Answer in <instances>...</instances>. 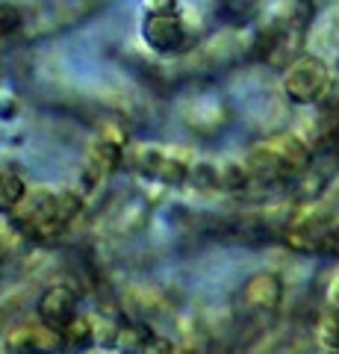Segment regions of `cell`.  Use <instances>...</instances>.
I'll use <instances>...</instances> for the list:
<instances>
[{
    "label": "cell",
    "mask_w": 339,
    "mask_h": 354,
    "mask_svg": "<svg viewBox=\"0 0 339 354\" xmlns=\"http://www.w3.org/2000/svg\"><path fill=\"white\" fill-rule=\"evenodd\" d=\"M133 165L154 177L159 183H168V186H180V183H189V169L192 162L186 153L180 151H168V148H157V145H142L133 153Z\"/></svg>",
    "instance_id": "3957f363"
},
{
    "label": "cell",
    "mask_w": 339,
    "mask_h": 354,
    "mask_svg": "<svg viewBox=\"0 0 339 354\" xmlns=\"http://www.w3.org/2000/svg\"><path fill=\"white\" fill-rule=\"evenodd\" d=\"M74 310H77L74 292L65 290V286H53L41 298V322L50 328H68L74 322Z\"/></svg>",
    "instance_id": "8992f818"
},
{
    "label": "cell",
    "mask_w": 339,
    "mask_h": 354,
    "mask_svg": "<svg viewBox=\"0 0 339 354\" xmlns=\"http://www.w3.org/2000/svg\"><path fill=\"white\" fill-rule=\"evenodd\" d=\"M327 301H331L333 307H339V274L331 281V286H327Z\"/></svg>",
    "instance_id": "ffe728a7"
},
{
    "label": "cell",
    "mask_w": 339,
    "mask_h": 354,
    "mask_svg": "<svg viewBox=\"0 0 339 354\" xmlns=\"http://www.w3.org/2000/svg\"><path fill=\"white\" fill-rule=\"evenodd\" d=\"M21 27H24V12L15 3L0 0V36H12Z\"/></svg>",
    "instance_id": "5bb4252c"
},
{
    "label": "cell",
    "mask_w": 339,
    "mask_h": 354,
    "mask_svg": "<svg viewBox=\"0 0 339 354\" xmlns=\"http://www.w3.org/2000/svg\"><path fill=\"white\" fill-rule=\"evenodd\" d=\"M280 295H283V283L278 274H271V272H262L257 278H251L248 290H245L248 304L254 310H275L280 304Z\"/></svg>",
    "instance_id": "52a82bcc"
},
{
    "label": "cell",
    "mask_w": 339,
    "mask_h": 354,
    "mask_svg": "<svg viewBox=\"0 0 339 354\" xmlns=\"http://www.w3.org/2000/svg\"><path fill=\"white\" fill-rule=\"evenodd\" d=\"M319 339H322V348L327 354H339V307H333L331 313L325 316L322 330H319Z\"/></svg>",
    "instance_id": "7c38bea8"
},
{
    "label": "cell",
    "mask_w": 339,
    "mask_h": 354,
    "mask_svg": "<svg viewBox=\"0 0 339 354\" xmlns=\"http://www.w3.org/2000/svg\"><path fill=\"white\" fill-rule=\"evenodd\" d=\"M251 183V171H248V165L242 162H236V160H227L218 165V186L222 189H245V186Z\"/></svg>",
    "instance_id": "9c48e42d"
},
{
    "label": "cell",
    "mask_w": 339,
    "mask_h": 354,
    "mask_svg": "<svg viewBox=\"0 0 339 354\" xmlns=\"http://www.w3.org/2000/svg\"><path fill=\"white\" fill-rule=\"evenodd\" d=\"M271 148H275L278 160H280L283 177L304 171L310 162V153H313V148L307 145V139H304L301 133H280L278 139H271Z\"/></svg>",
    "instance_id": "5b68a950"
},
{
    "label": "cell",
    "mask_w": 339,
    "mask_h": 354,
    "mask_svg": "<svg viewBox=\"0 0 339 354\" xmlns=\"http://www.w3.org/2000/svg\"><path fill=\"white\" fill-rule=\"evenodd\" d=\"M248 171H251V177H257V180H278V177H283L280 160H278L275 148H271V142L257 145L248 153Z\"/></svg>",
    "instance_id": "ba28073f"
},
{
    "label": "cell",
    "mask_w": 339,
    "mask_h": 354,
    "mask_svg": "<svg viewBox=\"0 0 339 354\" xmlns=\"http://www.w3.org/2000/svg\"><path fill=\"white\" fill-rule=\"evenodd\" d=\"M145 354H174V346H171L168 339H151Z\"/></svg>",
    "instance_id": "d6986e66"
},
{
    "label": "cell",
    "mask_w": 339,
    "mask_h": 354,
    "mask_svg": "<svg viewBox=\"0 0 339 354\" xmlns=\"http://www.w3.org/2000/svg\"><path fill=\"white\" fill-rule=\"evenodd\" d=\"M0 180H3V177H0Z\"/></svg>",
    "instance_id": "7402d4cb"
},
{
    "label": "cell",
    "mask_w": 339,
    "mask_h": 354,
    "mask_svg": "<svg viewBox=\"0 0 339 354\" xmlns=\"http://www.w3.org/2000/svg\"><path fill=\"white\" fill-rule=\"evenodd\" d=\"M331 80H333L331 68H327V62L322 57H316V53H301V57L287 68V74H283V95L298 106H310V104H319L325 97Z\"/></svg>",
    "instance_id": "6da1fadb"
},
{
    "label": "cell",
    "mask_w": 339,
    "mask_h": 354,
    "mask_svg": "<svg viewBox=\"0 0 339 354\" xmlns=\"http://www.w3.org/2000/svg\"><path fill=\"white\" fill-rule=\"evenodd\" d=\"M189 183H195L198 189H206V186H218V165L215 162H192L189 169Z\"/></svg>",
    "instance_id": "4fadbf2b"
},
{
    "label": "cell",
    "mask_w": 339,
    "mask_h": 354,
    "mask_svg": "<svg viewBox=\"0 0 339 354\" xmlns=\"http://www.w3.org/2000/svg\"><path fill=\"white\" fill-rule=\"evenodd\" d=\"M118 330L113 322H95V339H97V346H104V348H113L118 346Z\"/></svg>",
    "instance_id": "9a60e30c"
},
{
    "label": "cell",
    "mask_w": 339,
    "mask_h": 354,
    "mask_svg": "<svg viewBox=\"0 0 339 354\" xmlns=\"http://www.w3.org/2000/svg\"><path fill=\"white\" fill-rule=\"evenodd\" d=\"M142 39L154 53H177L186 44V24L177 12L168 15H145Z\"/></svg>",
    "instance_id": "277c9868"
},
{
    "label": "cell",
    "mask_w": 339,
    "mask_h": 354,
    "mask_svg": "<svg viewBox=\"0 0 339 354\" xmlns=\"http://www.w3.org/2000/svg\"><path fill=\"white\" fill-rule=\"evenodd\" d=\"M24 195H27V189H24V180L21 177H15V174H6L3 180H0V209H12L24 201Z\"/></svg>",
    "instance_id": "8fae6325"
},
{
    "label": "cell",
    "mask_w": 339,
    "mask_h": 354,
    "mask_svg": "<svg viewBox=\"0 0 339 354\" xmlns=\"http://www.w3.org/2000/svg\"><path fill=\"white\" fill-rule=\"evenodd\" d=\"M174 354H195L192 348H174Z\"/></svg>",
    "instance_id": "44dd1931"
},
{
    "label": "cell",
    "mask_w": 339,
    "mask_h": 354,
    "mask_svg": "<svg viewBox=\"0 0 339 354\" xmlns=\"http://www.w3.org/2000/svg\"><path fill=\"white\" fill-rule=\"evenodd\" d=\"M106 6V0H48L45 6H39V12L32 15L30 32H59L83 24L86 18H92L97 9Z\"/></svg>",
    "instance_id": "7a4b0ae2"
},
{
    "label": "cell",
    "mask_w": 339,
    "mask_h": 354,
    "mask_svg": "<svg viewBox=\"0 0 339 354\" xmlns=\"http://www.w3.org/2000/svg\"><path fill=\"white\" fill-rule=\"evenodd\" d=\"M12 248H15V230L6 227V225H0V254L12 251Z\"/></svg>",
    "instance_id": "ac0fdd59"
},
{
    "label": "cell",
    "mask_w": 339,
    "mask_h": 354,
    "mask_svg": "<svg viewBox=\"0 0 339 354\" xmlns=\"http://www.w3.org/2000/svg\"><path fill=\"white\" fill-rule=\"evenodd\" d=\"M145 12H148V15H168V12H177V0H145Z\"/></svg>",
    "instance_id": "e0dca14e"
},
{
    "label": "cell",
    "mask_w": 339,
    "mask_h": 354,
    "mask_svg": "<svg viewBox=\"0 0 339 354\" xmlns=\"http://www.w3.org/2000/svg\"><path fill=\"white\" fill-rule=\"evenodd\" d=\"M65 339H68V346L74 351H83L95 346V322H89V319H74V322L65 328Z\"/></svg>",
    "instance_id": "30bf717a"
},
{
    "label": "cell",
    "mask_w": 339,
    "mask_h": 354,
    "mask_svg": "<svg viewBox=\"0 0 339 354\" xmlns=\"http://www.w3.org/2000/svg\"><path fill=\"white\" fill-rule=\"evenodd\" d=\"M18 113H21L18 97L9 92H0V121H12V118H18Z\"/></svg>",
    "instance_id": "2e32d148"
}]
</instances>
